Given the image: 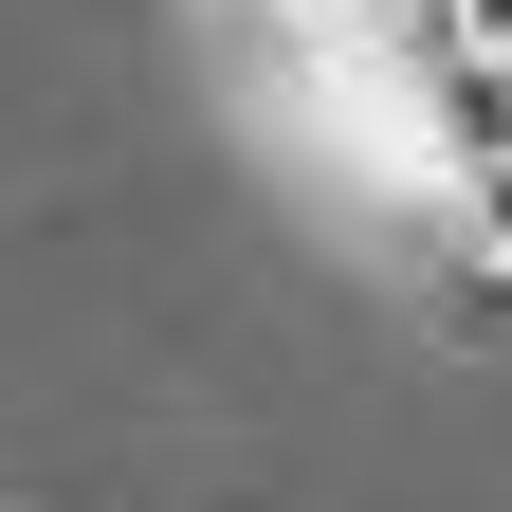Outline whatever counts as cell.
<instances>
[{
    "instance_id": "1",
    "label": "cell",
    "mask_w": 512,
    "mask_h": 512,
    "mask_svg": "<svg viewBox=\"0 0 512 512\" xmlns=\"http://www.w3.org/2000/svg\"><path fill=\"white\" fill-rule=\"evenodd\" d=\"M275 19H293V37H311V55H366V37H384V19H403V0H275Z\"/></svg>"
},
{
    "instance_id": "2",
    "label": "cell",
    "mask_w": 512,
    "mask_h": 512,
    "mask_svg": "<svg viewBox=\"0 0 512 512\" xmlns=\"http://www.w3.org/2000/svg\"><path fill=\"white\" fill-rule=\"evenodd\" d=\"M439 19H458V37L494 55V74H512V0H439Z\"/></svg>"
}]
</instances>
